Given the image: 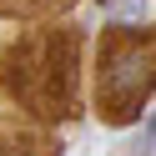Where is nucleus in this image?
Segmentation results:
<instances>
[{
	"mask_svg": "<svg viewBox=\"0 0 156 156\" xmlns=\"http://www.w3.org/2000/svg\"><path fill=\"white\" fill-rule=\"evenodd\" d=\"M0 101L20 106L41 126L71 121L81 106V30L35 25L0 45Z\"/></svg>",
	"mask_w": 156,
	"mask_h": 156,
	"instance_id": "obj_1",
	"label": "nucleus"
},
{
	"mask_svg": "<svg viewBox=\"0 0 156 156\" xmlns=\"http://www.w3.org/2000/svg\"><path fill=\"white\" fill-rule=\"evenodd\" d=\"M66 5L71 0H0V15L5 20H35V15H55Z\"/></svg>",
	"mask_w": 156,
	"mask_h": 156,
	"instance_id": "obj_4",
	"label": "nucleus"
},
{
	"mask_svg": "<svg viewBox=\"0 0 156 156\" xmlns=\"http://www.w3.org/2000/svg\"><path fill=\"white\" fill-rule=\"evenodd\" d=\"M0 156H61V141L45 126H25L15 116H0Z\"/></svg>",
	"mask_w": 156,
	"mask_h": 156,
	"instance_id": "obj_3",
	"label": "nucleus"
},
{
	"mask_svg": "<svg viewBox=\"0 0 156 156\" xmlns=\"http://www.w3.org/2000/svg\"><path fill=\"white\" fill-rule=\"evenodd\" d=\"M156 96V25H106L96 41V116L106 126H126Z\"/></svg>",
	"mask_w": 156,
	"mask_h": 156,
	"instance_id": "obj_2",
	"label": "nucleus"
}]
</instances>
